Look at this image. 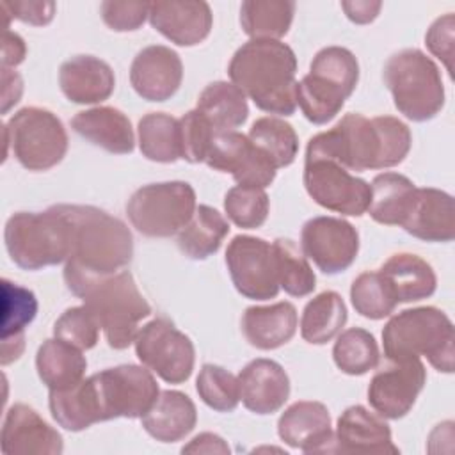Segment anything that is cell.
I'll return each instance as SVG.
<instances>
[{"mask_svg":"<svg viewBox=\"0 0 455 455\" xmlns=\"http://www.w3.org/2000/svg\"><path fill=\"white\" fill-rule=\"evenodd\" d=\"M309 73L322 75L352 94L359 82V62L350 50L343 46H327L313 57Z\"/></svg>","mask_w":455,"mask_h":455,"instance_id":"cell-45","label":"cell"},{"mask_svg":"<svg viewBox=\"0 0 455 455\" xmlns=\"http://www.w3.org/2000/svg\"><path fill=\"white\" fill-rule=\"evenodd\" d=\"M226 265L238 293L252 300L277 297L281 286L274 245L263 238L236 235L226 249Z\"/></svg>","mask_w":455,"mask_h":455,"instance_id":"cell-13","label":"cell"},{"mask_svg":"<svg viewBox=\"0 0 455 455\" xmlns=\"http://www.w3.org/2000/svg\"><path fill=\"white\" fill-rule=\"evenodd\" d=\"M270 201L263 188L236 185L224 196V210L228 219L242 229H256L268 217Z\"/></svg>","mask_w":455,"mask_h":455,"instance_id":"cell-43","label":"cell"},{"mask_svg":"<svg viewBox=\"0 0 455 455\" xmlns=\"http://www.w3.org/2000/svg\"><path fill=\"white\" fill-rule=\"evenodd\" d=\"M181 453H229V446L220 435L203 432L183 446Z\"/></svg>","mask_w":455,"mask_h":455,"instance_id":"cell-50","label":"cell"},{"mask_svg":"<svg viewBox=\"0 0 455 455\" xmlns=\"http://www.w3.org/2000/svg\"><path fill=\"white\" fill-rule=\"evenodd\" d=\"M354 309L370 320H382L396 307V299L380 272H363L350 286Z\"/></svg>","mask_w":455,"mask_h":455,"instance_id":"cell-41","label":"cell"},{"mask_svg":"<svg viewBox=\"0 0 455 455\" xmlns=\"http://www.w3.org/2000/svg\"><path fill=\"white\" fill-rule=\"evenodd\" d=\"M402 228L425 242H451L455 238L453 197L439 188H416Z\"/></svg>","mask_w":455,"mask_h":455,"instance_id":"cell-23","label":"cell"},{"mask_svg":"<svg viewBox=\"0 0 455 455\" xmlns=\"http://www.w3.org/2000/svg\"><path fill=\"white\" fill-rule=\"evenodd\" d=\"M196 208V190L190 183L162 181L137 188L126 203V215L140 235L167 238L188 224Z\"/></svg>","mask_w":455,"mask_h":455,"instance_id":"cell-9","label":"cell"},{"mask_svg":"<svg viewBox=\"0 0 455 455\" xmlns=\"http://www.w3.org/2000/svg\"><path fill=\"white\" fill-rule=\"evenodd\" d=\"M133 343L139 361L162 380L181 384L192 375L196 363L194 343L169 318L149 320L139 329Z\"/></svg>","mask_w":455,"mask_h":455,"instance_id":"cell-11","label":"cell"},{"mask_svg":"<svg viewBox=\"0 0 455 455\" xmlns=\"http://www.w3.org/2000/svg\"><path fill=\"white\" fill-rule=\"evenodd\" d=\"M4 242L20 268L39 270L69 259L71 224L59 204L44 212H18L5 222Z\"/></svg>","mask_w":455,"mask_h":455,"instance_id":"cell-7","label":"cell"},{"mask_svg":"<svg viewBox=\"0 0 455 455\" xmlns=\"http://www.w3.org/2000/svg\"><path fill=\"white\" fill-rule=\"evenodd\" d=\"M142 428L160 443H176L187 437L197 423L192 398L181 391H160L153 407L140 418Z\"/></svg>","mask_w":455,"mask_h":455,"instance_id":"cell-26","label":"cell"},{"mask_svg":"<svg viewBox=\"0 0 455 455\" xmlns=\"http://www.w3.org/2000/svg\"><path fill=\"white\" fill-rule=\"evenodd\" d=\"M204 164L220 172H229L238 185L265 188L275 180L272 160L243 133L217 132L212 137Z\"/></svg>","mask_w":455,"mask_h":455,"instance_id":"cell-15","label":"cell"},{"mask_svg":"<svg viewBox=\"0 0 455 455\" xmlns=\"http://www.w3.org/2000/svg\"><path fill=\"white\" fill-rule=\"evenodd\" d=\"M350 96L343 87L320 76L316 73H307L297 82L295 98L304 117L313 124H325L334 119Z\"/></svg>","mask_w":455,"mask_h":455,"instance_id":"cell-36","label":"cell"},{"mask_svg":"<svg viewBox=\"0 0 455 455\" xmlns=\"http://www.w3.org/2000/svg\"><path fill=\"white\" fill-rule=\"evenodd\" d=\"M215 132H231L247 121V96L224 80L208 84L197 98L196 107Z\"/></svg>","mask_w":455,"mask_h":455,"instance_id":"cell-32","label":"cell"},{"mask_svg":"<svg viewBox=\"0 0 455 455\" xmlns=\"http://www.w3.org/2000/svg\"><path fill=\"white\" fill-rule=\"evenodd\" d=\"M370 188L368 215L379 224L402 226L418 187L403 174L382 172L373 178Z\"/></svg>","mask_w":455,"mask_h":455,"instance_id":"cell-31","label":"cell"},{"mask_svg":"<svg viewBox=\"0 0 455 455\" xmlns=\"http://www.w3.org/2000/svg\"><path fill=\"white\" fill-rule=\"evenodd\" d=\"M5 142L14 158L28 171L55 167L68 151V133L62 121L39 107H25L7 121Z\"/></svg>","mask_w":455,"mask_h":455,"instance_id":"cell-10","label":"cell"},{"mask_svg":"<svg viewBox=\"0 0 455 455\" xmlns=\"http://www.w3.org/2000/svg\"><path fill=\"white\" fill-rule=\"evenodd\" d=\"M334 364L347 375H364L379 364L380 354L371 332L361 327L343 331L332 347Z\"/></svg>","mask_w":455,"mask_h":455,"instance_id":"cell-39","label":"cell"},{"mask_svg":"<svg viewBox=\"0 0 455 455\" xmlns=\"http://www.w3.org/2000/svg\"><path fill=\"white\" fill-rule=\"evenodd\" d=\"M25 53H27V48H25L23 39L14 32L5 30V34H4V50H2V68L18 66L20 62H23Z\"/></svg>","mask_w":455,"mask_h":455,"instance_id":"cell-52","label":"cell"},{"mask_svg":"<svg viewBox=\"0 0 455 455\" xmlns=\"http://www.w3.org/2000/svg\"><path fill=\"white\" fill-rule=\"evenodd\" d=\"M2 7L9 18H16L20 21H25L36 27L48 25L55 14V2L20 0V2H2Z\"/></svg>","mask_w":455,"mask_h":455,"instance_id":"cell-49","label":"cell"},{"mask_svg":"<svg viewBox=\"0 0 455 455\" xmlns=\"http://www.w3.org/2000/svg\"><path fill=\"white\" fill-rule=\"evenodd\" d=\"M300 249L318 270L334 275L345 272L357 258L359 233L338 217H313L300 231Z\"/></svg>","mask_w":455,"mask_h":455,"instance_id":"cell-14","label":"cell"},{"mask_svg":"<svg viewBox=\"0 0 455 455\" xmlns=\"http://www.w3.org/2000/svg\"><path fill=\"white\" fill-rule=\"evenodd\" d=\"M295 14L293 0H245L240 5V25L251 39L286 36Z\"/></svg>","mask_w":455,"mask_h":455,"instance_id":"cell-35","label":"cell"},{"mask_svg":"<svg viewBox=\"0 0 455 455\" xmlns=\"http://www.w3.org/2000/svg\"><path fill=\"white\" fill-rule=\"evenodd\" d=\"M183 80L180 55L164 44L142 48L132 66L130 82L133 91L148 101H165L176 94Z\"/></svg>","mask_w":455,"mask_h":455,"instance_id":"cell-18","label":"cell"},{"mask_svg":"<svg viewBox=\"0 0 455 455\" xmlns=\"http://www.w3.org/2000/svg\"><path fill=\"white\" fill-rule=\"evenodd\" d=\"M379 272L398 304L428 299L437 288L434 268L423 258L411 252L393 254L382 263Z\"/></svg>","mask_w":455,"mask_h":455,"instance_id":"cell-28","label":"cell"},{"mask_svg":"<svg viewBox=\"0 0 455 455\" xmlns=\"http://www.w3.org/2000/svg\"><path fill=\"white\" fill-rule=\"evenodd\" d=\"M62 94L78 105L101 103L110 98L116 87L112 68L94 55H75L59 69Z\"/></svg>","mask_w":455,"mask_h":455,"instance_id":"cell-24","label":"cell"},{"mask_svg":"<svg viewBox=\"0 0 455 455\" xmlns=\"http://www.w3.org/2000/svg\"><path fill=\"white\" fill-rule=\"evenodd\" d=\"M229 233V224L215 208L199 204L188 224L178 233V247L190 259H206L215 254Z\"/></svg>","mask_w":455,"mask_h":455,"instance_id":"cell-33","label":"cell"},{"mask_svg":"<svg viewBox=\"0 0 455 455\" xmlns=\"http://www.w3.org/2000/svg\"><path fill=\"white\" fill-rule=\"evenodd\" d=\"M453 30H455V18H453V12H448L437 18L430 25L425 36L427 48L444 64L450 76H453V53H455Z\"/></svg>","mask_w":455,"mask_h":455,"instance_id":"cell-48","label":"cell"},{"mask_svg":"<svg viewBox=\"0 0 455 455\" xmlns=\"http://www.w3.org/2000/svg\"><path fill=\"white\" fill-rule=\"evenodd\" d=\"M71 128L87 142L114 155H128L135 148L130 119L114 107L82 110L71 119Z\"/></svg>","mask_w":455,"mask_h":455,"instance_id":"cell-25","label":"cell"},{"mask_svg":"<svg viewBox=\"0 0 455 455\" xmlns=\"http://www.w3.org/2000/svg\"><path fill=\"white\" fill-rule=\"evenodd\" d=\"M425 382L427 370L421 359L391 361L370 380L368 402L379 416L400 419L412 409Z\"/></svg>","mask_w":455,"mask_h":455,"instance_id":"cell-16","label":"cell"},{"mask_svg":"<svg viewBox=\"0 0 455 455\" xmlns=\"http://www.w3.org/2000/svg\"><path fill=\"white\" fill-rule=\"evenodd\" d=\"M347 318V306L341 295L331 290L322 291L302 311L300 336L311 345H325L341 332Z\"/></svg>","mask_w":455,"mask_h":455,"instance_id":"cell-34","label":"cell"},{"mask_svg":"<svg viewBox=\"0 0 455 455\" xmlns=\"http://www.w3.org/2000/svg\"><path fill=\"white\" fill-rule=\"evenodd\" d=\"M297 322V309L291 302L251 306L242 316V332L249 345L259 350H274L295 336Z\"/></svg>","mask_w":455,"mask_h":455,"instance_id":"cell-27","label":"cell"},{"mask_svg":"<svg viewBox=\"0 0 455 455\" xmlns=\"http://www.w3.org/2000/svg\"><path fill=\"white\" fill-rule=\"evenodd\" d=\"M240 400L254 414L279 411L290 396V379L284 368L265 357L252 359L238 373Z\"/></svg>","mask_w":455,"mask_h":455,"instance_id":"cell-22","label":"cell"},{"mask_svg":"<svg viewBox=\"0 0 455 455\" xmlns=\"http://www.w3.org/2000/svg\"><path fill=\"white\" fill-rule=\"evenodd\" d=\"M275 165V169L293 164L299 153V137L290 123L279 117H259L247 135Z\"/></svg>","mask_w":455,"mask_h":455,"instance_id":"cell-38","label":"cell"},{"mask_svg":"<svg viewBox=\"0 0 455 455\" xmlns=\"http://www.w3.org/2000/svg\"><path fill=\"white\" fill-rule=\"evenodd\" d=\"M103 23L114 32H132L144 25L149 2H117L105 0L100 5Z\"/></svg>","mask_w":455,"mask_h":455,"instance_id":"cell-47","label":"cell"},{"mask_svg":"<svg viewBox=\"0 0 455 455\" xmlns=\"http://www.w3.org/2000/svg\"><path fill=\"white\" fill-rule=\"evenodd\" d=\"M329 453H379L396 455L391 428L382 416L363 405H352L341 412L332 435Z\"/></svg>","mask_w":455,"mask_h":455,"instance_id":"cell-17","label":"cell"},{"mask_svg":"<svg viewBox=\"0 0 455 455\" xmlns=\"http://www.w3.org/2000/svg\"><path fill=\"white\" fill-rule=\"evenodd\" d=\"M62 450V435L37 411L25 403L7 409L2 425V451L5 455H59Z\"/></svg>","mask_w":455,"mask_h":455,"instance_id":"cell-20","label":"cell"},{"mask_svg":"<svg viewBox=\"0 0 455 455\" xmlns=\"http://www.w3.org/2000/svg\"><path fill=\"white\" fill-rule=\"evenodd\" d=\"M277 434L291 448L306 453H329L334 435L329 409L322 402H295L281 414Z\"/></svg>","mask_w":455,"mask_h":455,"instance_id":"cell-21","label":"cell"},{"mask_svg":"<svg viewBox=\"0 0 455 455\" xmlns=\"http://www.w3.org/2000/svg\"><path fill=\"white\" fill-rule=\"evenodd\" d=\"M148 18L156 32L178 46L203 43L213 25L212 9L203 0L149 2Z\"/></svg>","mask_w":455,"mask_h":455,"instance_id":"cell-19","label":"cell"},{"mask_svg":"<svg viewBox=\"0 0 455 455\" xmlns=\"http://www.w3.org/2000/svg\"><path fill=\"white\" fill-rule=\"evenodd\" d=\"M37 313L34 291L2 281V364L16 361L25 347V327L32 323Z\"/></svg>","mask_w":455,"mask_h":455,"instance_id":"cell-29","label":"cell"},{"mask_svg":"<svg viewBox=\"0 0 455 455\" xmlns=\"http://www.w3.org/2000/svg\"><path fill=\"white\" fill-rule=\"evenodd\" d=\"M302 180L309 197L322 208L352 217H361L368 210L370 183L331 158L306 156Z\"/></svg>","mask_w":455,"mask_h":455,"instance_id":"cell-12","label":"cell"},{"mask_svg":"<svg viewBox=\"0 0 455 455\" xmlns=\"http://www.w3.org/2000/svg\"><path fill=\"white\" fill-rule=\"evenodd\" d=\"M137 133L140 153L148 160L172 164L181 158L180 119L164 112H151L140 117Z\"/></svg>","mask_w":455,"mask_h":455,"instance_id":"cell-37","label":"cell"},{"mask_svg":"<svg viewBox=\"0 0 455 455\" xmlns=\"http://www.w3.org/2000/svg\"><path fill=\"white\" fill-rule=\"evenodd\" d=\"M400 114L414 123L435 117L444 107V85L437 64L418 48L393 53L382 71Z\"/></svg>","mask_w":455,"mask_h":455,"instance_id":"cell-8","label":"cell"},{"mask_svg":"<svg viewBox=\"0 0 455 455\" xmlns=\"http://www.w3.org/2000/svg\"><path fill=\"white\" fill-rule=\"evenodd\" d=\"M231 82L268 114L291 116L297 108V57L275 39H251L243 43L228 66Z\"/></svg>","mask_w":455,"mask_h":455,"instance_id":"cell-3","label":"cell"},{"mask_svg":"<svg viewBox=\"0 0 455 455\" xmlns=\"http://www.w3.org/2000/svg\"><path fill=\"white\" fill-rule=\"evenodd\" d=\"M64 283L94 313L108 347L114 350L128 348L135 341L140 320L151 315V306L128 270L87 275L64 267Z\"/></svg>","mask_w":455,"mask_h":455,"instance_id":"cell-4","label":"cell"},{"mask_svg":"<svg viewBox=\"0 0 455 455\" xmlns=\"http://www.w3.org/2000/svg\"><path fill=\"white\" fill-rule=\"evenodd\" d=\"M71 224V256L66 267L87 275L123 270L133 258V236L126 224L89 204H59Z\"/></svg>","mask_w":455,"mask_h":455,"instance_id":"cell-5","label":"cell"},{"mask_svg":"<svg viewBox=\"0 0 455 455\" xmlns=\"http://www.w3.org/2000/svg\"><path fill=\"white\" fill-rule=\"evenodd\" d=\"M455 331L450 316L434 307L403 309L382 329L384 355L389 361L427 357L443 373H453Z\"/></svg>","mask_w":455,"mask_h":455,"instance_id":"cell-6","label":"cell"},{"mask_svg":"<svg viewBox=\"0 0 455 455\" xmlns=\"http://www.w3.org/2000/svg\"><path fill=\"white\" fill-rule=\"evenodd\" d=\"M411 144L409 126L393 116L368 119L361 114H347L334 128L309 139L306 156L331 158L348 171L363 172L402 164Z\"/></svg>","mask_w":455,"mask_h":455,"instance_id":"cell-2","label":"cell"},{"mask_svg":"<svg viewBox=\"0 0 455 455\" xmlns=\"http://www.w3.org/2000/svg\"><path fill=\"white\" fill-rule=\"evenodd\" d=\"M100 322L94 313L85 306H75L66 309L53 323V336L80 348L89 350L96 347L100 338Z\"/></svg>","mask_w":455,"mask_h":455,"instance_id":"cell-44","label":"cell"},{"mask_svg":"<svg viewBox=\"0 0 455 455\" xmlns=\"http://www.w3.org/2000/svg\"><path fill=\"white\" fill-rule=\"evenodd\" d=\"M279 286L291 297H306L316 286V275L297 243L290 238L274 240Z\"/></svg>","mask_w":455,"mask_h":455,"instance_id":"cell-40","label":"cell"},{"mask_svg":"<svg viewBox=\"0 0 455 455\" xmlns=\"http://www.w3.org/2000/svg\"><path fill=\"white\" fill-rule=\"evenodd\" d=\"M196 391L217 412H231L240 402L238 377L217 364H203L196 380Z\"/></svg>","mask_w":455,"mask_h":455,"instance_id":"cell-42","label":"cell"},{"mask_svg":"<svg viewBox=\"0 0 455 455\" xmlns=\"http://www.w3.org/2000/svg\"><path fill=\"white\" fill-rule=\"evenodd\" d=\"M160 395L149 368L119 364L101 370L80 384L50 391L52 418L66 430L80 432L94 423L116 418H142Z\"/></svg>","mask_w":455,"mask_h":455,"instance_id":"cell-1","label":"cell"},{"mask_svg":"<svg viewBox=\"0 0 455 455\" xmlns=\"http://www.w3.org/2000/svg\"><path fill=\"white\" fill-rule=\"evenodd\" d=\"M215 133L217 132L197 108L188 110L185 116L180 117L181 158L188 164L204 162L212 137Z\"/></svg>","mask_w":455,"mask_h":455,"instance_id":"cell-46","label":"cell"},{"mask_svg":"<svg viewBox=\"0 0 455 455\" xmlns=\"http://www.w3.org/2000/svg\"><path fill=\"white\" fill-rule=\"evenodd\" d=\"M380 7H382L380 2H368V0L341 2V9L345 11L347 18L354 23H359V25L373 21L379 16Z\"/></svg>","mask_w":455,"mask_h":455,"instance_id":"cell-51","label":"cell"},{"mask_svg":"<svg viewBox=\"0 0 455 455\" xmlns=\"http://www.w3.org/2000/svg\"><path fill=\"white\" fill-rule=\"evenodd\" d=\"M36 370L50 391H64L84 380L87 359L80 348L53 338L37 348Z\"/></svg>","mask_w":455,"mask_h":455,"instance_id":"cell-30","label":"cell"}]
</instances>
